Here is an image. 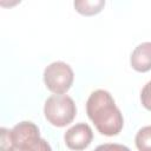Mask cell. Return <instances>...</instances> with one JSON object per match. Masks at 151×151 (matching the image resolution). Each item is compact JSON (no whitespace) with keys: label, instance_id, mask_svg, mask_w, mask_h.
I'll return each instance as SVG.
<instances>
[{"label":"cell","instance_id":"1","mask_svg":"<svg viewBox=\"0 0 151 151\" xmlns=\"http://www.w3.org/2000/svg\"><path fill=\"white\" fill-rule=\"evenodd\" d=\"M86 113L98 132L104 136H117L123 129V114L112 96L105 90H96L90 94L86 101Z\"/></svg>","mask_w":151,"mask_h":151},{"label":"cell","instance_id":"2","mask_svg":"<svg viewBox=\"0 0 151 151\" xmlns=\"http://www.w3.org/2000/svg\"><path fill=\"white\" fill-rule=\"evenodd\" d=\"M1 131V139L8 142L2 151H52L50 144L40 138L39 127L32 122H20L11 131Z\"/></svg>","mask_w":151,"mask_h":151},{"label":"cell","instance_id":"3","mask_svg":"<svg viewBox=\"0 0 151 151\" xmlns=\"http://www.w3.org/2000/svg\"><path fill=\"white\" fill-rule=\"evenodd\" d=\"M44 114L50 124L57 127H64L73 122L77 114V107L73 99L65 94H54L46 99Z\"/></svg>","mask_w":151,"mask_h":151},{"label":"cell","instance_id":"4","mask_svg":"<svg viewBox=\"0 0 151 151\" xmlns=\"http://www.w3.org/2000/svg\"><path fill=\"white\" fill-rule=\"evenodd\" d=\"M74 74L71 66L64 61H54L44 71V83L54 94L66 93L73 84Z\"/></svg>","mask_w":151,"mask_h":151},{"label":"cell","instance_id":"5","mask_svg":"<svg viewBox=\"0 0 151 151\" xmlns=\"http://www.w3.org/2000/svg\"><path fill=\"white\" fill-rule=\"evenodd\" d=\"M93 139V132L90 125L85 123H79L70 127L65 134L64 140L68 149L80 151L86 149Z\"/></svg>","mask_w":151,"mask_h":151},{"label":"cell","instance_id":"6","mask_svg":"<svg viewBox=\"0 0 151 151\" xmlns=\"http://www.w3.org/2000/svg\"><path fill=\"white\" fill-rule=\"evenodd\" d=\"M130 64L137 72H147L151 70V41L142 42L133 50Z\"/></svg>","mask_w":151,"mask_h":151},{"label":"cell","instance_id":"7","mask_svg":"<svg viewBox=\"0 0 151 151\" xmlns=\"http://www.w3.org/2000/svg\"><path fill=\"white\" fill-rule=\"evenodd\" d=\"M74 8L78 13L83 15H94L98 14L105 6L103 0H78L74 1Z\"/></svg>","mask_w":151,"mask_h":151},{"label":"cell","instance_id":"8","mask_svg":"<svg viewBox=\"0 0 151 151\" xmlns=\"http://www.w3.org/2000/svg\"><path fill=\"white\" fill-rule=\"evenodd\" d=\"M138 151H151V126L142 127L134 138Z\"/></svg>","mask_w":151,"mask_h":151},{"label":"cell","instance_id":"9","mask_svg":"<svg viewBox=\"0 0 151 151\" xmlns=\"http://www.w3.org/2000/svg\"><path fill=\"white\" fill-rule=\"evenodd\" d=\"M140 101L146 110L151 111V80L144 85L140 92Z\"/></svg>","mask_w":151,"mask_h":151},{"label":"cell","instance_id":"10","mask_svg":"<svg viewBox=\"0 0 151 151\" xmlns=\"http://www.w3.org/2000/svg\"><path fill=\"white\" fill-rule=\"evenodd\" d=\"M93 151H131L127 146L117 143H106L97 146Z\"/></svg>","mask_w":151,"mask_h":151}]
</instances>
